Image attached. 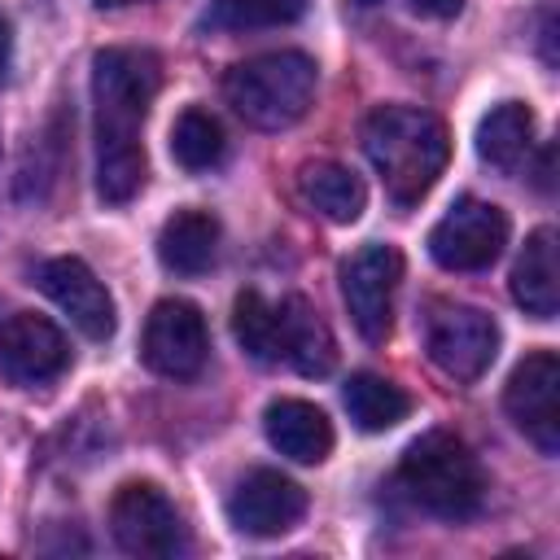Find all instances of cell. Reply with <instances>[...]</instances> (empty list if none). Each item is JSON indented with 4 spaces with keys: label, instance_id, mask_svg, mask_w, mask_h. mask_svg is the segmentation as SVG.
I'll return each instance as SVG.
<instances>
[{
    "label": "cell",
    "instance_id": "obj_1",
    "mask_svg": "<svg viewBox=\"0 0 560 560\" xmlns=\"http://www.w3.org/2000/svg\"><path fill=\"white\" fill-rule=\"evenodd\" d=\"M162 88V61L149 48H101L92 57L96 101V192L109 206H127L144 188L140 127Z\"/></svg>",
    "mask_w": 560,
    "mask_h": 560
},
{
    "label": "cell",
    "instance_id": "obj_2",
    "mask_svg": "<svg viewBox=\"0 0 560 560\" xmlns=\"http://www.w3.org/2000/svg\"><path fill=\"white\" fill-rule=\"evenodd\" d=\"M363 149L394 206H416L451 158L446 122L420 105H381L363 118Z\"/></svg>",
    "mask_w": 560,
    "mask_h": 560
},
{
    "label": "cell",
    "instance_id": "obj_3",
    "mask_svg": "<svg viewBox=\"0 0 560 560\" xmlns=\"http://www.w3.org/2000/svg\"><path fill=\"white\" fill-rule=\"evenodd\" d=\"M398 486L407 490V499L416 508H424L429 516H442V521H468L486 494L477 455L464 446V438H455L446 429H433L402 451Z\"/></svg>",
    "mask_w": 560,
    "mask_h": 560
},
{
    "label": "cell",
    "instance_id": "obj_4",
    "mask_svg": "<svg viewBox=\"0 0 560 560\" xmlns=\"http://www.w3.org/2000/svg\"><path fill=\"white\" fill-rule=\"evenodd\" d=\"M315 83H319L315 61L306 52L280 48V52L236 61L223 74V96L249 127L280 131V127H293L311 109Z\"/></svg>",
    "mask_w": 560,
    "mask_h": 560
},
{
    "label": "cell",
    "instance_id": "obj_5",
    "mask_svg": "<svg viewBox=\"0 0 560 560\" xmlns=\"http://www.w3.org/2000/svg\"><path fill=\"white\" fill-rule=\"evenodd\" d=\"M424 350L451 381H477L499 354V324L468 302H433L424 319Z\"/></svg>",
    "mask_w": 560,
    "mask_h": 560
},
{
    "label": "cell",
    "instance_id": "obj_6",
    "mask_svg": "<svg viewBox=\"0 0 560 560\" xmlns=\"http://www.w3.org/2000/svg\"><path fill=\"white\" fill-rule=\"evenodd\" d=\"M508 245V214L494 201L459 197L429 232V254L446 271H481Z\"/></svg>",
    "mask_w": 560,
    "mask_h": 560
},
{
    "label": "cell",
    "instance_id": "obj_7",
    "mask_svg": "<svg viewBox=\"0 0 560 560\" xmlns=\"http://www.w3.org/2000/svg\"><path fill=\"white\" fill-rule=\"evenodd\" d=\"M206 354H210L206 315L184 298H162L144 319V337H140L144 368L166 381H192L206 368Z\"/></svg>",
    "mask_w": 560,
    "mask_h": 560
},
{
    "label": "cell",
    "instance_id": "obj_8",
    "mask_svg": "<svg viewBox=\"0 0 560 560\" xmlns=\"http://www.w3.org/2000/svg\"><path fill=\"white\" fill-rule=\"evenodd\" d=\"M109 529L127 556H158L162 560V556H179L188 547V534H184L175 503L153 481L118 486V494L109 503Z\"/></svg>",
    "mask_w": 560,
    "mask_h": 560
},
{
    "label": "cell",
    "instance_id": "obj_9",
    "mask_svg": "<svg viewBox=\"0 0 560 560\" xmlns=\"http://www.w3.org/2000/svg\"><path fill=\"white\" fill-rule=\"evenodd\" d=\"M503 407H508L512 424L542 455L560 451V359H556V350H534L512 368Z\"/></svg>",
    "mask_w": 560,
    "mask_h": 560
},
{
    "label": "cell",
    "instance_id": "obj_10",
    "mask_svg": "<svg viewBox=\"0 0 560 560\" xmlns=\"http://www.w3.org/2000/svg\"><path fill=\"white\" fill-rule=\"evenodd\" d=\"M402 280V254L394 245H363L341 267V298L363 341H385L394 319V289Z\"/></svg>",
    "mask_w": 560,
    "mask_h": 560
},
{
    "label": "cell",
    "instance_id": "obj_11",
    "mask_svg": "<svg viewBox=\"0 0 560 560\" xmlns=\"http://www.w3.org/2000/svg\"><path fill=\"white\" fill-rule=\"evenodd\" d=\"M302 512H306V490L276 468H254L249 477L236 481V490L228 499V521L245 538L289 534L302 521Z\"/></svg>",
    "mask_w": 560,
    "mask_h": 560
},
{
    "label": "cell",
    "instance_id": "obj_12",
    "mask_svg": "<svg viewBox=\"0 0 560 560\" xmlns=\"http://www.w3.org/2000/svg\"><path fill=\"white\" fill-rule=\"evenodd\" d=\"M70 368V346L61 337V328L44 315L18 311L0 324V372L13 385H48Z\"/></svg>",
    "mask_w": 560,
    "mask_h": 560
},
{
    "label": "cell",
    "instance_id": "obj_13",
    "mask_svg": "<svg viewBox=\"0 0 560 560\" xmlns=\"http://www.w3.org/2000/svg\"><path fill=\"white\" fill-rule=\"evenodd\" d=\"M35 284L74 319V328L83 337L105 341L114 332V298H109V289L96 280V271L83 258H74V254L48 258L35 271Z\"/></svg>",
    "mask_w": 560,
    "mask_h": 560
},
{
    "label": "cell",
    "instance_id": "obj_14",
    "mask_svg": "<svg viewBox=\"0 0 560 560\" xmlns=\"http://www.w3.org/2000/svg\"><path fill=\"white\" fill-rule=\"evenodd\" d=\"M267 442L293 464H324L332 451V420L306 398H276L262 411Z\"/></svg>",
    "mask_w": 560,
    "mask_h": 560
},
{
    "label": "cell",
    "instance_id": "obj_15",
    "mask_svg": "<svg viewBox=\"0 0 560 560\" xmlns=\"http://www.w3.org/2000/svg\"><path fill=\"white\" fill-rule=\"evenodd\" d=\"M276 311H280V359H289L302 376H328L337 363V341L328 324L315 315V306L293 293Z\"/></svg>",
    "mask_w": 560,
    "mask_h": 560
},
{
    "label": "cell",
    "instance_id": "obj_16",
    "mask_svg": "<svg viewBox=\"0 0 560 560\" xmlns=\"http://www.w3.org/2000/svg\"><path fill=\"white\" fill-rule=\"evenodd\" d=\"M512 298L525 315L551 319L560 306V271H556V232L534 228L516 267H512Z\"/></svg>",
    "mask_w": 560,
    "mask_h": 560
},
{
    "label": "cell",
    "instance_id": "obj_17",
    "mask_svg": "<svg viewBox=\"0 0 560 560\" xmlns=\"http://www.w3.org/2000/svg\"><path fill=\"white\" fill-rule=\"evenodd\" d=\"M219 254V219L210 210H175L158 232V258L175 276H201Z\"/></svg>",
    "mask_w": 560,
    "mask_h": 560
},
{
    "label": "cell",
    "instance_id": "obj_18",
    "mask_svg": "<svg viewBox=\"0 0 560 560\" xmlns=\"http://www.w3.org/2000/svg\"><path fill=\"white\" fill-rule=\"evenodd\" d=\"M298 192H302V201H306L315 214H324L328 223H354V219L363 214V206H368L363 179H359L350 166L328 162V158L306 162V166L298 171Z\"/></svg>",
    "mask_w": 560,
    "mask_h": 560
},
{
    "label": "cell",
    "instance_id": "obj_19",
    "mask_svg": "<svg viewBox=\"0 0 560 560\" xmlns=\"http://www.w3.org/2000/svg\"><path fill=\"white\" fill-rule=\"evenodd\" d=\"M534 149V109L525 101H503L494 105L481 127H477V158L494 171H516L525 166Z\"/></svg>",
    "mask_w": 560,
    "mask_h": 560
},
{
    "label": "cell",
    "instance_id": "obj_20",
    "mask_svg": "<svg viewBox=\"0 0 560 560\" xmlns=\"http://www.w3.org/2000/svg\"><path fill=\"white\" fill-rule=\"evenodd\" d=\"M341 402H346L350 420L363 433H385L398 420H407V411H411V398L394 381H385L376 372H354L346 381V389H341Z\"/></svg>",
    "mask_w": 560,
    "mask_h": 560
},
{
    "label": "cell",
    "instance_id": "obj_21",
    "mask_svg": "<svg viewBox=\"0 0 560 560\" xmlns=\"http://www.w3.org/2000/svg\"><path fill=\"white\" fill-rule=\"evenodd\" d=\"M223 149H228V140H223V127H219V118L210 109L188 105L175 118V127H171V158L184 171H210V166H219L223 162Z\"/></svg>",
    "mask_w": 560,
    "mask_h": 560
},
{
    "label": "cell",
    "instance_id": "obj_22",
    "mask_svg": "<svg viewBox=\"0 0 560 560\" xmlns=\"http://www.w3.org/2000/svg\"><path fill=\"white\" fill-rule=\"evenodd\" d=\"M232 337L241 341V350L258 363H276L280 359V311L258 293L245 289L232 302Z\"/></svg>",
    "mask_w": 560,
    "mask_h": 560
},
{
    "label": "cell",
    "instance_id": "obj_23",
    "mask_svg": "<svg viewBox=\"0 0 560 560\" xmlns=\"http://www.w3.org/2000/svg\"><path fill=\"white\" fill-rule=\"evenodd\" d=\"M306 13V0H210L201 13L206 31H271Z\"/></svg>",
    "mask_w": 560,
    "mask_h": 560
},
{
    "label": "cell",
    "instance_id": "obj_24",
    "mask_svg": "<svg viewBox=\"0 0 560 560\" xmlns=\"http://www.w3.org/2000/svg\"><path fill=\"white\" fill-rule=\"evenodd\" d=\"M416 4V13H424V18H455L459 9H464V0H411Z\"/></svg>",
    "mask_w": 560,
    "mask_h": 560
},
{
    "label": "cell",
    "instance_id": "obj_25",
    "mask_svg": "<svg viewBox=\"0 0 560 560\" xmlns=\"http://www.w3.org/2000/svg\"><path fill=\"white\" fill-rule=\"evenodd\" d=\"M9 52H13V26H9V18L0 13V74H4V66H9Z\"/></svg>",
    "mask_w": 560,
    "mask_h": 560
},
{
    "label": "cell",
    "instance_id": "obj_26",
    "mask_svg": "<svg viewBox=\"0 0 560 560\" xmlns=\"http://www.w3.org/2000/svg\"><path fill=\"white\" fill-rule=\"evenodd\" d=\"M92 4H101V9H122V4H140V0H92Z\"/></svg>",
    "mask_w": 560,
    "mask_h": 560
},
{
    "label": "cell",
    "instance_id": "obj_27",
    "mask_svg": "<svg viewBox=\"0 0 560 560\" xmlns=\"http://www.w3.org/2000/svg\"><path fill=\"white\" fill-rule=\"evenodd\" d=\"M359 4H363V9H368V4H381V0H359Z\"/></svg>",
    "mask_w": 560,
    "mask_h": 560
}]
</instances>
